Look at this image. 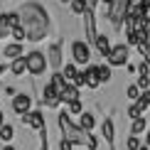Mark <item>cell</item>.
<instances>
[{
    "mask_svg": "<svg viewBox=\"0 0 150 150\" xmlns=\"http://www.w3.org/2000/svg\"><path fill=\"white\" fill-rule=\"evenodd\" d=\"M47 64L52 67V69H57V71L62 69V64H64V62H62V47L57 45V42L47 49Z\"/></svg>",
    "mask_w": 150,
    "mask_h": 150,
    "instance_id": "obj_10",
    "label": "cell"
},
{
    "mask_svg": "<svg viewBox=\"0 0 150 150\" xmlns=\"http://www.w3.org/2000/svg\"><path fill=\"white\" fill-rule=\"evenodd\" d=\"M10 35L15 37V42H17V45H22V40H25V32H22V27H15V30H10Z\"/></svg>",
    "mask_w": 150,
    "mask_h": 150,
    "instance_id": "obj_34",
    "label": "cell"
},
{
    "mask_svg": "<svg viewBox=\"0 0 150 150\" xmlns=\"http://www.w3.org/2000/svg\"><path fill=\"white\" fill-rule=\"evenodd\" d=\"M106 62H108V67H126L128 64V47L126 45H111V52L106 57Z\"/></svg>",
    "mask_w": 150,
    "mask_h": 150,
    "instance_id": "obj_5",
    "label": "cell"
},
{
    "mask_svg": "<svg viewBox=\"0 0 150 150\" xmlns=\"http://www.w3.org/2000/svg\"><path fill=\"white\" fill-rule=\"evenodd\" d=\"M84 79H86V86H89V89H96V86H98V76H96V67H89V69L84 71Z\"/></svg>",
    "mask_w": 150,
    "mask_h": 150,
    "instance_id": "obj_20",
    "label": "cell"
},
{
    "mask_svg": "<svg viewBox=\"0 0 150 150\" xmlns=\"http://www.w3.org/2000/svg\"><path fill=\"white\" fill-rule=\"evenodd\" d=\"M138 150H150V148H145V145H140V148H138Z\"/></svg>",
    "mask_w": 150,
    "mask_h": 150,
    "instance_id": "obj_47",
    "label": "cell"
},
{
    "mask_svg": "<svg viewBox=\"0 0 150 150\" xmlns=\"http://www.w3.org/2000/svg\"><path fill=\"white\" fill-rule=\"evenodd\" d=\"M145 62H148V67H150V54H148V57H145Z\"/></svg>",
    "mask_w": 150,
    "mask_h": 150,
    "instance_id": "obj_48",
    "label": "cell"
},
{
    "mask_svg": "<svg viewBox=\"0 0 150 150\" xmlns=\"http://www.w3.org/2000/svg\"><path fill=\"white\" fill-rule=\"evenodd\" d=\"M22 123H25V126H30V128H35L37 133H40L42 128H47L42 111H30V113H25V116H22Z\"/></svg>",
    "mask_w": 150,
    "mask_h": 150,
    "instance_id": "obj_9",
    "label": "cell"
},
{
    "mask_svg": "<svg viewBox=\"0 0 150 150\" xmlns=\"http://www.w3.org/2000/svg\"><path fill=\"white\" fill-rule=\"evenodd\" d=\"M69 3H71V10L76 15H84V10H89L86 8V0H69Z\"/></svg>",
    "mask_w": 150,
    "mask_h": 150,
    "instance_id": "obj_27",
    "label": "cell"
},
{
    "mask_svg": "<svg viewBox=\"0 0 150 150\" xmlns=\"http://www.w3.org/2000/svg\"><path fill=\"white\" fill-rule=\"evenodd\" d=\"M0 22L8 30H15V27H20V15H17V12H3V15H0Z\"/></svg>",
    "mask_w": 150,
    "mask_h": 150,
    "instance_id": "obj_13",
    "label": "cell"
},
{
    "mask_svg": "<svg viewBox=\"0 0 150 150\" xmlns=\"http://www.w3.org/2000/svg\"><path fill=\"white\" fill-rule=\"evenodd\" d=\"M30 108H32V98H30L27 93H15V96H12V111H15V113L25 116V113H30Z\"/></svg>",
    "mask_w": 150,
    "mask_h": 150,
    "instance_id": "obj_8",
    "label": "cell"
},
{
    "mask_svg": "<svg viewBox=\"0 0 150 150\" xmlns=\"http://www.w3.org/2000/svg\"><path fill=\"white\" fill-rule=\"evenodd\" d=\"M138 71H140V76H150V67H148V62H143V64L138 67Z\"/></svg>",
    "mask_w": 150,
    "mask_h": 150,
    "instance_id": "obj_38",
    "label": "cell"
},
{
    "mask_svg": "<svg viewBox=\"0 0 150 150\" xmlns=\"http://www.w3.org/2000/svg\"><path fill=\"white\" fill-rule=\"evenodd\" d=\"M148 126V121H145V116H140V118H135L133 121V126H130V135H140L143 130H145Z\"/></svg>",
    "mask_w": 150,
    "mask_h": 150,
    "instance_id": "obj_23",
    "label": "cell"
},
{
    "mask_svg": "<svg viewBox=\"0 0 150 150\" xmlns=\"http://www.w3.org/2000/svg\"><path fill=\"white\" fill-rule=\"evenodd\" d=\"M20 27L25 32V40L30 42H42L47 37V30H49V15L42 5L37 3H25L20 10Z\"/></svg>",
    "mask_w": 150,
    "mask_h": 150,
    "instance_id": "obj_1",
    "label": "cell"
},
{
    "mask_svg": "<svg viewBox=\"0 0 150 150\" xmlns=\"http://www.w3.org/2000/svg\"><path fill=\"white\" fill-rule=\"evenodd\" d=\"M3 150H15V148H12V145H3Z\"/></svg>",
    "mask_w": 150,
    "mask_h": 150,
    "instance_id": "obj_46",
    "label": "cell"
},
{
    "mask_svg": "<svg viewBox=\"0 0 150 150\" xmlns=\"http://www.w3.org/2000/svg\"><path fill=\"white\" fill-rule=\"evenodd\" d=\"M96 76H98V84H108V81H111V67L108 64L96 67Z\"/></svg>",
    "mask_w": 150,
    "mask_h": 150,
    "instance_id": "obj_21",
    "label": "cell"
},
{
    "mask_svg": "<svg viewBox=\"0 0 150 150\" xmlns=\"http://www.w3.org/2000/svg\"><path fill=\"white\" fill-rule=\"evenodd\" d=\"M135 103H138L140 108L145 111L148 106H150V89H145V91H140V96H138V101H135Z\"/></svg>",
    "mask_w": 150,
    "mask_h": 150,
    "instance_id": "obj_26",
    "label": "cell"
},
{
    "mask_svg": "<svg viewBox=\"0 0 150 150\" xmlns=\"http://www.w3.org/2000/svg\"><path fill=\"white\" fill-rule=\"evenodd\" d=\"M40 150H49V140H47V128H42L40 130Z\"/></svg>",
    "mask_w": 150,
    "mask_h": 150,
    "instance_id": "obj_33",
    "label": "cell"
},
{
    "mask_svg": "<svg viewBox=\"0 0 150 150\" xmlns=\"http://www.w3.org/2000/svg\"><path fill=\"white\" fill-rule=\"evenodd\" d=\"M71 86H76V89H81V86H86V79H84V71H76V76H74Z\"/></svg>",
    "mask_w": 150,
    "mask_h": 150,
    "instance_id": "obj_32",
    "label": "cell"
},
{
    "mask_svg": "<svg viewBox=\"0 0 150 150\" xmlns=\"http://www.w3.org/2000/svg\"><path fill=\"white\" fill-rule=\"evenodd\" d=\"M59 128H62V133H64V140H69L71 145H86V140H89V133H84L76 123L71 121V116L67 113V111H62L59 113Z\"/></svg>",
    "mask_w": 150,
    "mask_h": 150,
    "instance_id": "obj_2",
    "label": "cell"
},
{
    "mask_svg": "<svg viewBox=\"0 0 150 150\" xmlns=\"http://www.w3.org/2000/svg\"><path fill=\"white\" fill-rule=\"evenodd\" d=\"M128 116H130V118H133V121H135V118H140V116H143V108H140L138 103L128 106Z\"/></svg>",
    "mask_w": 150,
    "mask_h": 150,
    "instance_id": "obj_30",
    "label": "cell"
},
{
    "mask_svg": "<svg viewBox=\"0 0 150 150\" xmlns=\"http://www.w3.org/2000/svg\"><path fill=\"white\" fill-rule=\"evenodd\" d=\"M126 96L130 98V101H138V96H140V89L135 84H130V86H126Z\"/></svg>",
    "mask_w": 150,
    "mask_h": 150,
    "instance_id": "obj_28",
    "label": "cell"
},
{
    "mask_svg": "<svg viewBox=\"0 0 150 150\" xmlns=\"http://www.w3.org/2000/svg\"><path fill=\"white\" fill-rule=\"evenodd\" d=\"M12 135H15V128H12L10 123H3V126H0V140H5V145H10Z\"/></svg>",
    "mask_w": 150,
    "mask_h": 150,
    "instance_id": "obj_22",
    "label": "cell"
},
{
    "mask_svg": "<svg viewBox=\"0 0 150 150\" xmlns=\"http://www.w3.org/2000/svg\"><path fill=\"white\" fill-rule=\"evenodd\" d=\"M101 135H103V140H106V143H113V138H116L113 121H103V126H101Z\"/></svg>",
    "mask_w": 150,
    "mask_h": 150,
    "instance_id": "obj_17",
    "label": "cell"
},
{
    "mask_svg": "<svg viewBox=\"0 0 150 150\" xmlns=\"http://www.w3.org/2000/svg\"><path fill=\"white\" fill-rule=\"evenodd\" d=\"M103 3V8H106V12H108V5H111V0H101Z\"/></svg>",
    "mask_w": 150,
    "mask_h": 150,
    "instance_id": "obj_43",
    "label": "cell"
},
{
    "mask_svg": "<svg viewBox=\"0 0 150 150\" xmlns=\"http://www.w3.org/2000/svg\"><path fill=\"white\" fill-rule=\"evenodd\" d=\"M135 86H138L140 91H145V89H150V76H138V84H135Z\"/></svg>",
    "mask_w": 150,
    "mask_h": 150,
    "instance_id": "obj_35",
    "label": "cell"
},
{
    "mask_svg": "<svg viewBox=\"0 0 150 150\" xmlns=\"http://www.w3.org/2000/svg\"><path fill=\"white\" fill-rule=\"evenodd\" d=\"M42 103H45L47 108H57V106L62 103V101H59V93L54 91V89H52L49 84L45 86V91H42Z\"/></svg>",
    "mask_w": 150,
    "mask_h": 150,
    "instance_id": "obj_11",
    "label": "cell"
},
{
    "mask_svg": "<svg viewBox=\"0 0 150 150\" xmlns=\"http://www.w3.org/2000/svg\"><path fill=\"white\" fill-rule=\"evenodd\" d=\"M59 101H64V103L79 101V89H76V86H71V84H67V86H64V91L59 93Z\"/></svg>",
    "mask_w": 150,
    "mask_h": 150,
    "instance_id": "obj_12",
    "label": "cell"
},
{
    "mask_svg": "<svg viewBox=\"0 0 150 150\" xmlns=\"http://www.w3.org/2000/svg\"><path fill=\"white\" fill-rule=\"evenodd\" d=\"M62 76H64V81L67 84H71L74 81V76H76V64H67V67H62Z\"/></svg>",
    "mask_w": 150,
    "mask_h": 150,
    "instance_id": "obj_24",
    "label": "cell"
},
{
    "mask_svg": "<svg viewBox=\"0 0 150 150\" xmlns=\"http://www.w3.org/2000/svg\"><path fill=\"white\" fill-rule=\"evenodd\" d=\"M25 62H27V71L32 74V76H40V74H45V69H47V57L42 52L25 54Z\"/></svg>",
    "mask_w": 150,
    "mask_h": 150,
    "instance_id": "obj_4",
    "label": "cell"
},
{
    "mask_svg": "<svg viewBox=\"0 0 150 150\" xmlns=\"http://www.w3.org/2000/svg\"><path fill=\"white\" fill-rule=\"evenodd\" d=\"M8 35H10V30H8V27H5V25H3V22H0V40H3V37H8Z\"/></svg>",
    "mask_w": 150,
    "mask_h": 150,
    "instance_id": "obj_40",
    "label": "cell"
},
{
    "mask_svg": "<svg viewBox=\"0 0 150 150\" xmlns=\"http://www.w3.org/2000/svg\"><path fill=\"white\" fill-rule=\"evenodd\" d=\"M71 57H74V64H86V62L91 59L89 45H86V42H81V40H76V42L71 45Z\"/></svg>",
    "mask_w": 150,
    "mask_h": 150,
    "instance_id": "obj_6",
    "label": "cell"
},
{
    "mask_svg": "<svg viewBox=\"0 0 150 150\" xmlns=\"http://www.w3.org/2000/svg\"><path fill=\"white\" fill-rule=\"evenodd\" d=\"M62 3H69V0H62Z\"/></svg>",
    "mask_w": 150,
    "mask_h": 150,
    "instance_id": "obj_49",
    "label": "cell"
},
{
    "mask_svg": "<svg viewBox=\"0 0 150 150\" xmlns=\"http://www.w3.org/2000/svg\"><path fill=\"white\" fill-rule=\"evenodd\" d=\"M84 30H86V45H93L96 42V17H93V10H84Z\"/></svg>",
    "mask_w": 150,
    "mask_h": 150,
    "instance_id": "obj_7",
    "label": "cell"
},
{
    "mask_svg": "<svg viewBox=\"0 0 150 150\" xmlns=\"http://www.w3.org/2000/svg\"><path fill=\"white\" fill-rule=\"evenodd\" d=\"M96 3H98V0H86V8L93 10V8H96Z\"/></svg>",
    "mask_w": 150,
    "mask_h": 150,
    "instance_id": "obj_41",
    "label": "cell"
},
{
    "mask_svg": "<svg viewBox=\"0 0 150 150\" xmlns=\"http://www.w3.org/2000/svg\"><path fill=\"white\" fill-rule=\"evenodd\" d=\"M145 148H150V130L145 133Z\"/></svg>",
    "mask_w": 150,
    "mask_h": 150,
    "instance_id": "obj_42",
    "label": "cell"
},
{
    "mask_svg": "<svg viewBox=\"0 0 150 150\" xmlns=\"http://www.w3.org/2000/svg\"><path fill=\"white\" fill-rule=\"evenodd\" d=\"M86 148H89V150H96V148H98V140H96V135H91V133H89V140H86Z\"/></svg>",
    "mask_w": 150,
    "mask_h": 150,
    "instance_id": "obj_36",
    "label": "cell"
},
{
    "mask_svg": "<svg viewBox=\"0 0 150 150\" xmlns=\"http://www.w3.org/2000/svg\"><path fill=\"white\" fill-rule=\"evenodd\" d=\"M3 54L8 59H17V57H22V45H17V42H12V45H8L3 49Z\"/></svg>",
    "mask_w": 150,
    "mask_h": 150,
    "instance_id": "obj_18",
    "label": "cell"
},
{
    "mask_svg": "<svg viewBox=\"0 0 150 150\" xmlns=\"http://www.w3.org/2000/svg\"><path fill=\"white\" fill-rule=\"evenodd\" d=\"M5 123V116H3V108H0V126Z\"/></svg>",
    "mask_w": 150,
    "mask_h": 150,
    "instance_id": "obj_44",
    "label": "cell"
},
{
    "mask_svg": "<svg viewBox=\"0 0 150 150\" xmlns=\"http://www.w3.org/2000/svg\"><path fill=\"white\" fill-rule=\"evenodd\" d=\"M93 45H96V49L103 54V57H108V52H111V40H108L106 35H96V42H93Z\"/></svg>",
    "mask_w": 150,
    "mask_h": 150,
    "instance_id": "obj_15",
    "label": "cell"
},
{
    "mask_svg": "<svg viewBox=\"0 0 150 150\" xmlns=\"http://www.w3.org/2000/svg\"><path fill=\"white\" fill-rule=\"evenodd\" d=\"M49 86H52L57 93H62V91H64V86H67V81H64V76H62L59 71H54L52 79H49Z\"/></svg>",
    "mask_w": 150,
    "mask_h": 150,
    "instance_id": "obj_19",
    "label": "cell"
},
{
    "mask_svg": "<svg viewBox=\"0 0 150 150\" xmlns=\"http://www.w3.org/2000/svg\"><path fill=\"white\" fill-rule=\"evenodd\" d=\"M128 5H130V0H111V5H108V17H111V22H113L116 30L121 27L123 20H126Z\"/></svg>",
    "mask_w": 150,
    "mask_h": 150,
    "instance_id": "obj_3",
    "label": "cell"
},
{
    "mask_svg": "<svg viewBox=\"0 0 150 150\" xmlns=\"http://www.w3.org/2000/svg\"><path fill=\"white\" fill-rule=\"evenodd\" d=\"M135 47H138V52L143 54V57H148V54H150V47H148V45H145V42H143V40H140V42H138V45H135Z\"/></svg>",
    "mask_w": 150,
    "mask_h": 150,
    "instance_id": "obj_37",
    "label": "cell"
},
{
    "mask_svg": "<svg viewBox=\"0 0 150 150\" xmlns=\"http://www.w3.org/2000/svg\"><path fill=\"white\" fill-rule=\"evenodd\" d=\"M59 150H74V145H71L69 140H64V138H62V143H59Z\"/></svg>",
    "mask_w": 150,
    "mask_h": 150,
    "instance_id": "obj_39",
    "label": "cell"
},
{
    "mask_svg": "<svg viewBox=\"0 0 150 150\" xmlns=\"http://www.w3.org/2000/svg\"><path fill=\"white\" fill-rule=\"evenodd\" d=\"M69 108H67V113L69 116H81L84 113V106H81V101H71V103H67Z\"/></svg>",
    "mask_w": 150,
    "mask_h": 150,
    "instance_id": "obj_25",
    "label": "cell"
},
{
    "mask_svg": "<svg viewBox=\"0 0 150 150\" xmlns=\"http://www.w3.org/2000/svg\"><path fill=\"white\" fill-rule=\"evenodd\" d=\"M93 126H96V121H93V116H91V113H86V111H84V113L79 116V128L84 130V133H91V130H93Z\"/></svg>",
    "mask_w": 150,
    "mask_h": 150,
    "instance_id": "obj_14",
    "label": "cell"
},
{
    "mask_svg": "<svg viewBox=\"0 0 150 150\" xmlns=\"http://www.w3.org/2000/svg\"><path fill=\"white\" fill-rule=\"evenodd\" d=\"M10 71L15 74V76H20V74H25V71H27V62H25V54L10 62Z\"/></svg>",
    "mask_w": 150,
    "mask_h": 150,
    "instance_id": "obj_16",
    "label": "cell"
},
{
    "mask_svg": "<svg viewBox=\"0 0 150 150\" xmlns=\"http://www.w3.org/2000/svg\"><path fill=\"white\" fill-rule=\"evenodd\" d=\"M140 40H143V32H128V37H126V47H128V45H138Z\"/></svg>",
    "mask_w": 150,
    "mask_h": 150,
    "instance_id": "obj_29",
    "label": "cell"
},
{
    "mask_svg": "<svg viewBox=\"0 0 150 150\" xmlns=\"http://www.w3.org/2000/svg\"><path fill=\"white\" fill-rule=\"evenodd\" d=\"M3 74H5V64H0V76H3Z\"/></svg>",
    "mask_w": 150,
    "mask_h": 150,
    "instance_id": "obj_45",
    "label": "cell"
},
{
    "mask_svg": "<svg viewBox=\"0 0 150 150\" xmlns=\"http://www.w3.org/2000/svg\"><path fill=\"white\" fill-rule=\"evenodd\" d=\"M126 145H128V150H138V148L143 145V143H140V138H138V135H130Z\"/></svg>",
    "mask_w": 150,
    "mask_h": 150,
    "instance_id": "obj_31",
    "label": "cell"
}]
</instances>
